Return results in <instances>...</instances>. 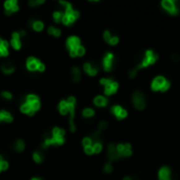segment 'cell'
I'll return each mask as SVG.
<instances>
[{
	"instance_id": "cell-1",
	"label": "cell",
	"mask_w": 180,
	"mask_h": 180,
	"mask_svg": "<svg viewBox=\"0 0 180 180\" xmlns=\"http://www.w3.org/2000/svg\"><path fill=\"white\" fill-rule=\"evenodd\" d=\"M158 56L157 55H155L154 53H153V51H147V53H145V58L143 59V61H142L140 64L138 65V68H136V70L138 71L139 68H145L147 67V65L150 64H153V63H155V61L157 60Z\"/></svg>"
},
{
	"instance_id": "cell-2",
	"label": "cell",
	"mask_w": 180,
	"mask_h": 180,
	"mask_svg": "<svg viewBox=\"0 0 180 180\" xmlns=\"http://www.w3.org/2000/svg\"><path fill=\"white\" fill-rule=\"evenodd\" d=\"M68 107V112L71 113V118H70V123H71V130L74 132L75 131V124H74V117H75V103L76 99L74 97H68L67 100Z\"/></svg>"
},
{
	"instance_id": "cell-3",
	"label": "cell",
	"mask_w": 180,
	"mask_h": 180,
	"mask_svg": "<svg viewBox=\"0 0 180 180\" xmlns=\"http://www.w3.org/2000/svg\"><path fill=\"white\" fill-rule=\"evenodd\" d=\"M133 102L134 105L136 107V108L138 110H143L145 107V102L143 99V96H142L141 93L139 92H135L133 95Z\"/></svg>"
},
{
	"instance_id": "cell-4",
	"label": "cell",
	"mask_w": 180,
	"mask_h": 180,
	"mask_svg": "<svg viewBox=\"0 0 180 180\" xmlns=\"http://www.w3.org/2000/svg\"><path fill=\"white\" fill-rule=\"evenodd\" d=\"M161 5L163 7V9H165L169 13H171L172 15H175L178 13V9L176 7L175 2L171 1V0H163L161 2Z\"/></svg>"
},
{
	"instance_id": "cell-5",
	"label": "cell",
	"mask_w": 180,
	"mask_h": 180,
	"mask_svg": "<svg viewBox=\"0 0 180 180\" xmlns=\"http://www.w3.org/2000/svg\"><path fill=\"white\" fill-rule=\"evenodd\" d=\"M80 46V39L78 37L72 36L67 40V47L68 51H72V50H77V47Z\"/></svg>"
},
{
	"instance_id": "cell-6",
	"label": "cell",
	"mask_w": 180,
	"mask_h": 180,
	"mask_svg": "<svg viewBox=\"0 0 180 180\" xmlns=\"http://www.w3.org/2000/svg\"><path fill=\"white\" fill-rule=\"evenodd\" d=\"M108 155L111 160H116L121 157V155L117 152V147L114 144H110L108 149Z\"/></svg>"
},
{
	"instance_id": "cell-7",
	"label": "cell",
	"mask_w": 180,
	"mask_h": 180,
	"mask_svg": "<svg viewBox=\"0 0 180 180\" xmlns=\"http://www.w3.org/2000/svg\"><path fill=\"white\" fill-rule=\"evenodd\" d=\"M39 62L38 59H36V58L34 57H30L28 60H26V68H29L30 71H36L38 70V65H39Z\"/></svg>"
},
{
	"instance_id": "cell-8",
	"label": "cell",
	"mask_w": 180,
	"mask_h": 180,
	"mask_svg": "<svg viewBox=\"0 0 180 180\" xmlns=\"http://www.w3.org/2000/svg\"><path fill=\"white\" fill-rule=\"evenodd\" d=\"M165 81H166L165 79L163 77H161V76L155 78V80L153 81V83H152V90L153 91H159L161 86L165 83Z\"/></svg>"
},
{
	"instance_id": "cell-9",
	"label": "cell",
	"mask_w": 180,
	"mask_h": 180,
	"mask_svg": "<svg viewBox=\"0 0 180 180\" xmlns=\"http://www.w3.org/2000/svg\"><path fill=\"white\" fill-rule=\"evenodd\" d=\"M112 62H113V54L111 53H108L107 56L103 59V67H104L105 71H111L112 70Z\"/></svg>"
},
{
	"instance_id": "cell-10",
	"label": "cell",
	"mask_w": 180,
	"mask_h": 180,
	"mask_svg": "<svg viewBox=\"0 0 180 180\" xmlns=\"http://www.w3.org/2000/svg\"><path fill=\"white\" fill-rule=\"evenodd\" d=\"M1 121H5V122H12L13 121V116L11 115L9 112L2 110L0 111V122Z\"/></svg>"
},
{
	"instance_id": "cell-11",
	"label": "cell",
	"mask_w": 180,
	"mask_h": 180,
	"mask_svg": "<svg viewBox=\"0 0 180 180\" xmlns=\"http://www.w3.org/2000/svg\"><path fill=\"white\" fill-rule=\"evenodd\" d=\"M83 70L86 71V72L88 73L89 75H91V76H95L97 74V72H98L97 68L92 67L91 63H86V64L83 65Z\"/></svg>"
},
{
	"instance_id": "cell-12",
	"label": "cell",
	"mask_w": 180,
	"mask_h": 180,
	"mask_svg": "<svg viewBox=\"0 0 180 180\" xmlns=\"http://www.w3.org/2000/svg\"><path fill=\"white\" fill-rule=\"evenodd\" d=\"M1 70L4 74H11V73H13L15 71V68H14V65H13L12 63L7 62V63H4V64H2Z\"/></svg>"
},
{
	"instance_id": "cell-13",
	"label": "cell",
	"mask_w": 180,
	"mask_h": 180,
	"mask_svg": "<svg viewBox=\"0 0 180 180\" xmlns=\"http://www.w3.org/2000/svg\"><path fill=\"white\" fill-rule=\"evenodd\" d=\"M59 112L60 114H62V115H65V114L68 113V103L67 101H64V100H62V101H60L59 103Z\"/></svg>"
},
{
	"instance_id": "cell-14",
	"label": "cell",
	"mask_w": 180,
	"mask_h": 180,
	"mask_svg": "<svg viewBox=\"0 0 180 180\" xmlns=\"http://www.w3.org/2000/svg\"><path fill=\"white\" fill-rule=\"evenodd\" d=\"M94 103L96 105H98V107H104V105L108 103V100L102 96H97L94 99Z\"/></svg>"
},
{
	"instance_id": "cell-15",
	"label": "cell",
	"mask_w": 180,
	"mask_h": 180,
	"mask_svg": "<svg viewBox=\"0 0 180 180\" xmlns=\"http://www.w3.org/2000/svg\"><path fill=\"white\" fill-rule=\"evenodd\" d=\"M169 176H170V170H169V168L165 166V168L160 169V171H159V179L160 180L169 178Z\"/></svg>"
},
{
	"instance_id": "cell-16",
	"label": "cell",
	"mask_w": 180,
	"mask_h": 180,
	"mask_svg": "<svg viewBox=\"0 0 180 180\" xmlns=\"http://www.w3.org/2000/svg\"><path fill=\"white\" fill-rule=\"evenodd\" d=\"M72 73H73L74 81H75V82H78L79 79H80V71H79V68H73Z\"/></svg>"
},
{
	"instance_id": "cell-17",
	"label": "cell",
	"mask_w": 180,
	"mask_h": 180,
	"mask_svg": "<svg viewBox=\"0 0 180 180\" xmlns=\"http://www.w3.org/2000/svg\"><path fill=\"white\" fill-rule=\"evenodd\" d=\"M15 147H16V150H17L18 152H22V151L24 150V142H23L21 139L17 140L16 143H15Z\"/></svg>"
},
{
	"instance_id": "cell-18",
	"label": "cell",
	"mask_w": 180,
	"mask_h": 180,
	"mask_svg": "<svg viewBox=\"0 0 180 180\" xmlns=\"http://www.w3.org/2000/svg\"><path fill=\"white\" fill-rule=\"evenodd\" d=\"M36 101H39V97L36 96V95H28V97H26V102L30 103V104H32V103L36 102Z\"/></svg>"
},
{
	"instance_id": "cell-19",
	"label": "cell",
	"mask_w": 180,
	"mask_h": 180,
	"mask_svg": "<svg viewBox=\"0 0 180 180\" xmlns=\"http://www.w3.org/2000/svg\"><path fill=\"white\" fill-rule=\"evenodd\" d=\"M20 110H21V112H22V113H26V114H29V112H30V111L32 110V107H31L30 103L25 102V103H23V104H21Z\"/></svg>"
},
{
	"instance_id": "cell-20",
	"label": "cell",
	"mask_w": 180,
	"mask_h": 180,
	"mask_svg": "<svg viewBox=\"0 0 180 180\" xmlns=\"http://www.w3.org/2000/svg\"><path fill=\"white\" fill-rule=\"evenodd\" d=\"M33 29L37 32L42 31V29H43V22H41V21H35V22H33Z\"/></svg>"
},
{
	"instance_id": "cell-21",
	"label": "cell",
	"mask_w": 180,
	"mask_h": 180,
	"mask_svg": "<svg viewBox=\"0 0 180 180\" xmlns=\"http://www.w3.org/2000/svg\"><path fill=\"white\" fill-rule=\"evenodd\" d=\"M11 44H12V46L14 47L15 50H19L20 47H21L20 39H12V41H11Z\"/></svg>"
},
{
	"instance_id": "cell-22",
	"label": "cell",
	"mask_w": 180,
	"mask_h": 180,
	"mask_svg": "<svg viewBox=\"0 0 180 180\" xmlns=\"http://www.w3.org/2000/svg\"><path fill=\"white\" fill-rule=\"evenodd\" d=\"M53 17H54V20L56 21V22H60V21L62 20V13L59 12V11H57V12H55L54 14H53Z\"/></svg>"
},
{
	"instance_id": "cell-23",
	"label": "cell",
	"mask_w": 180,
	"mask_h": 180,
	"mask_svg": "<svg viewBox=\"0 0 180 180\" xmlns=\"http://www.w3.org/2000/svg\"><path fill=\"white\" fill-rule=\"evenodd\" d=\"M132 154V151H131V144L126 143L124 145V151L122 153V156H130Z\"/></svg>"
},
{
	"instance_id": "cell-24",
	"label": "cell",
	"mask_w": 180,
	"mask_h": 180,
	"mask_svg": "<svg viewBox=\"0 0 180 180\" xmlns=\"http://www.w3.org/2000/svg\"><path fill=\"white\" fill-rule=\"evenodd\" d=\"M33 158H34V160H35L37 163H40L41 161H42V159H43V158H42V155L39 152H35V153H34V154H33Z\"/></svg>"
},
{
	"instance_id": "cell-25",
	"label": "cell",
	"mask_w": 180,
	"mask_h": 180,
	"mask_svg": "<svg viewBox=\"0 0 180 180\" xmlns=\"http://www.w3.org/2000/svg\"><path fill=\"white\" fill-rule=\"evenodd\" d=\"M82 114L84 117H92V116H94V110H92V108H86V110H83Z\"/></svg>"
},
{
	"instance_id": "cell-26",
	"label": "cell",
	"mask_w": 180,
	"mask_h": 180,
	"mask_svg": "<svg viewBox=\"0 0 180 180\" xmlns=\"http://www.w3.org/2000/svg\"><path fill=\"white\" fill-rule=\"evenodd\" d=\"M93 149H94V153H100L102 150V145L100 142H95V144L93 145Z\"/></svg>"
},
{
	"instance_id": "cell-27",
	"label": "cell",
	"mask_w": 180,
	"mask_h": 180,
	"mask_svg": "<svg viewBox=\"0 0 180 180\" xmlns=\"http://www.w3.org/2000/svg\"><path fill=\"white\" fill-rule=\"evenodd\" d=\"M122 110H123V108H121V107H119V105H115V107H113V108H112V112L118 117L119 114L121 113V111H122Z\"/></svg>"
},
{
	"instance_id": "cell-28",
	"label": "cell",
	"mask_w": 180,
	"mask_h": 180,
	"mask_svg": "<svg viewBox=\"0 0 180 180\" xmlns=\"http://www.w3.org/2000/svg\"><path fill=\"white\" fill-rule=\"evenodd\" d=\"M113 82V79L112 78H110V79H105V78H102L101 80H100V83L103 84L104 86H110L111 83Z\"/></svg>"
},
{
	"instance_id": "cell-29",
	"label": "cell",
	"mask_w": 180,
	"mask_h": 180,
	"mask_svg": "<svg viewBox=\"0 0 180 180\" xmlns=\"http://www.w3.org/2000/svg\"><path fill=\"white\" fill-rule=\"evenodd\" d=\"M91 143H92V139H91V138H89V137H86V138H84V139L82 140V144H83V147H91Z\"/></svg>"
},
{
	"instance_id": "cell-30",
	"label": "cell",
	"mask_w": 180,
	"mask_h": 180,
	"mask_svg": "<svg viewBox=\"0 0 180 180\" xmlns=\"http://www.w3.org/2000/svg\"><path fill=\"white\" fill-rule=\"evenodd\" d=\"M76 53H77V56H83L84 53H86V50H84L83 46H79L77 47V50H76Z\"/></svg>"
},
{
	"instance_id": "cell-31",
	"label": "cell",
	"mask_w": 180,
	"mask_h": 180,
	"mask_svg": "<svg viewBox=\"0 0 180 180\" xmlns=\"http://www.w3.org/2000/svg\"><path fill=\"white\" fill-rule=\"evenodd\" d=\"M9 55V51H7V49H5L3 46H0V57L2 56H7Z\"/></svg>"
},
{
	"instance_id": "cell-32",
	"label": "cell",
	"mask_w": 180,
	"mask_h": 180,
	"mask_svg": "<svg viewBox=\"0 0 180 180\" xmlns=\"http://www.w3.org/2000/svg\"><path fill=\"white\" fill-rule=\"evenodd\" d=\"M0 169H1L2 171H5L9 169V163L7 162V161H1L0 162Z\"/></svg>"
},
{
	"instance_id": "cell-33",
	"label": "cell",
	"mask_w": 180,
	"mask_h": 180,
	"mask_svg": "<svg viewBox=\"0 0 180 180\" xmlns=\"http://www.w3.org/2000/svg\"><path fill=\"white\" fill-rule=\"evenodd\" d=\"M12 7H13V2L12 1L7 0V1L4 2V9H5V11H7V10H12Z\"/></svg>"
},
{
	"instance_id": "cell-34",
	"label": "cell",
	"mask_w": 180,
	"mask_h": 180,
	"mask_svg": "<svg viewBox=\"0 0 180 180\" xmlns=\"http://www.w3.org/2000/svg\"><path fill=\"white\" fill-rule=\"evenodd\" d=\"M31 107H32V108H33V110L36 112V111H38V110H39V108H40V102H39V101H36V102L32 103Z\"/></svg>"
},
{
	"instance_id": "cell-35",
	"label": "cell",
	"mask_w": 180,
	"mask_h": 180,
	"mask_svg": "<svg viewBox=\"0 0 180 180\" xmlns=\"http://www.w3.org/2000/svg\"><path fill=\"white\" fill-rule=\"evenodd\" d=\"M104 40L107 41V42H108L110 43V41H111V39H112V37H111V34H110V32L108 31H105L104 32Z\"/></svg>"
},
{
	"instance_id": "cell-36",
	"label": "cell",
	"mask_w": 180,
	"mask_h": 180,
	"mask_svg": "<svg viewBox=\"0 0 180 180\" xmlns=\"http://www.w3.org/2000/svg\"><path fill=\"white\" fill-rule=\"evenodd\" d=\"M84 152H86L88 155H92L93 153H94V149H93L92 145L91 147H84Z\"/></svg>"
},
{
	"instance_id": "cell-37",
	"label": "cell",
	"mask_w": 180,
	"mask_h": 180,
	"mask_svg": "<svg viewBox=\"0 0 180 180\" xmlns=\"http://www.w3.org/2000/svg\"><path fill=\"white\" fill-rule=\"evenodd\" d=\"M43 0H37V1H30L29 2V4L31 5V7H35V5H38V4H41V3H43Z\"/></svg>"
},
{
	"instance_id": "cell-38",
	"label": "cell",
	"mask_w": 180,
	"mask_h": 180,
	"mask_svg": "<svg viewBox=\"0 0 180 180\" xmlns=\"http://www.w3.org/2000/svg\"><path fill=\"white\" fill-rule=\"evenodd\" d=\"M1 95H2V97H4L5 99H12V94H11L10 92H2L1 93Z\"/></svg>"
},
{
	"instance_id": "cell-39",
	"label": "cell",
	"mask_w": 180,
	"mask_h": 180,
	"mask_svg": "<svg viewBox=\"0 0 180 180\" xmlns=\"http://www.w3.org/2000/svg\"><path fill=\"white\" fill-rule=\"evenodd\" d=\"M170 82H169V81H165V83L163 84L162 86H161L160 88V91H162V92H165V91H166V90H168L169 88H170Z\"/></svg>"
},
{
	"instance_id": "cell-40",
	"label": "cell",
	"mask_w": 180,
	"mask_h": 180,
	"mask_svg": "<svg viewBox=\"0 0 180 180\" xmlns=\"http://www.w3.org/2000/svg\"><path fill=\"white\" fill-rule=\"evenodd\" d=\"M123 151H124V145H123V144H118V145H117V152H118L121 156H122Z\"/></svg>"
},
{
	"instance_id": "cell-41",
	"label": "cell",
	"mask_w": 180,
	"mask_h": 180,
	"mask_svg": "<svg viewBox=\"0 0 180 180\" xmlns=\"http://www.w3.org/2000/svg\"><path fill=\"white\" fill-rule=\"evenodd\" d=\"M104 93H105V94H107V95H111V94H113V90H112V88H111V84H110V86H105Z\"/></svg>"
},
{
	"instance_id": "cell-42",
	"label": "cell",
	"mask_w": 180,
	"mask_h": 180,
	"mask_svg": "<svg viewBox=\"0 0 180 180\" xmlns=\"http://www.w3.org/2000/svg\"><path fill=\"white\" fill-rule=\"evenodd\" d=\"M126 116H128V113H126V111L125 110H122L121 111V113L119 114V116H118V119H121V118H125Z\"/></svg>"
},
{
	"instance_id": "cell-43",
	"label": "cell",
	"mask_w": 180,
	"mask_h": 180,
	"mask_svg": "<svg viewBox=\"0 0 180 180\" xmlns=\"http://www.w3.org/2000/svg\"><path fill=\"white\" fill-rule=\"evenodd\" d=\"M118 37H112V39H111V41H110V44H112V46H114V44H117V42H118Z\"/></svg>"
},
{
	"instance_id": "cell-44",
	"label": "cell",
	"mask_w": 180,
	"mask_h": 180,
	"mask_svg": "<svg viewBox=\"0 0 180 180\" xmlns=\"http://www.w3.org/2000/svg\"><path fill=\"white\" fill-rule=\"evenodd\" d=\"M55 30H56V29H55L54 26H50V28L47 29V33H49L50 35H54V33H55Z\"/></svg>"
},
{
	"instance_id": "cell-45",
	"label": "cell",
	"mask_w": 180,
	"mask_h": 180,
	"mask_svg": "<svg viewBox=\"0 0 180 180\" xmlns=\"http://www.w3.org/2000/svg\"><path fill=\"white\" fill-rule=\"evenodd\" d=\"M46 70V65L43 64V63H39V65H38V71L39 72H43V71Z\"/></svg>"
},
{
	"instance_id": "cell-46",
	"label": "cell",
	"mask_w": 180,
	"mask_h": 180,
	"mask_svg": "<svg viewBox=\"0 0 180 180\" xmlns=\"http://www.w3.org/2000/svg\"><path fill=\"white\" fill-rule=\"evenodd\" d=\"M112 169H113V168H112V165H111L110 163H108V165L104 166V171H105V172H108V173L112 172Z\"/></svg>"
},
{
	"instance_id": "cell-47",
	"label": "cell",
	"mask_w": 180,
	"mask_h": 180,
	"mask_svg": "<svg viewBox=\"0 0 180 180\" xmlns=\"http://www.w3.org/2000/svg\"><path fill=\"white\" fill-rule=\"evenodd\" d=\"M107 125H108V123L104 122V121H102V122H100V124H99V130L107 129Z\"/></svg>"
},
{
	"instance_id": "cell-48",
	"label": "cell",
	"mask_w": 180,
	"mask_h": 180,
	"mask_svg": "<svg viewBox=\"0 0 180 180\" xmlns=\"http://www.w3.org/2000/svg\"><path fill=\"white\" fill-rule=\"evenodd\" d=\"M12 39H20V34L19 33H14L13 34V38Z\"/></svg>"
},
{
	"instance_id": "cell-49",
	"label": "cell",
	"mask_w": 180,
	"mask_h": 180,
	"mask_svg": "<svg viewBox=\"0 0 180 180\" xmlns=\"http://www.w3.org/2000/svg\"><path fill=\"white\" fill-rule=\"evenodd\" d=\"M70 55L72 57H76L77 56V53H76V50H72V51H70Z\"/></svg>"
},
{
	"instance_id": "cell-50",
	"label": "cell",
	"mask_w": 180,
	"mask_h": 180,
	"mask_svg": "<svg viewBox=\"0 0 180 180\" xmlns=\"http://www.w3.org/2000/svg\"><path fill=\"white\" fill-rule=\"evenodd\" d=\"M72 15L76 18V19H77V18L79 17V13L77 12V11H74V12L72 13Z\"/></svg>"
},
{
	"instance_id": "cell-51",
	"label": "cell",
	"mask_w": 180,
	"mask_h": 180,
	"mask_svg": "<svg viewBox=\"0 0 180 180\" xmlns=\"http://www.w3.org/2000/svg\"><path fill=\"white\" fill-rule=\"evenodd\" d=\"M12 13H13L12 10H7V11H5V14H7V16H10L11 14H12Z\"/></svg>"
},
{
	"instance_id": "cell-52",
	"label": "cell",
	"mask_w": 180,
	"mask_h": 180,
	"mask_svg": "<svg viewBox=\"0 0 180 180\" xmlns=\"http://www.w3.org/2000/svg\"><path fill=\"white\" fill-rule=\"evenodd\" d=\"M29 115H30V116H34V115H35V111H34L33 108H32L30 112H29Z\"/></svg>"
},
{
	"instance_id": "cell-53",
	"label": "cell",
	"mask_w": 180,
	"mask_h": 180,
	"mask_svg": "<svg viewBox=\"0 0 180 180\" xmlns=\"http://www.w3.org/2000/svg\"><path fill=\"white\" fill-rule=\"evenodd\" d=\"M173 58H174V60H175V61H178V60H179V57L177 56V55H173Z\"/></svg>"
},
{
	"instance_id": "cell-54",
	"label": "cell",
	"mask_w": 180,
	"mask_h": 180,
	"mask_svg": "<svg viewBox=\"0 0 180 180\" xmlns=\"http://www.w3.org/2000/svg\"><path fill=\"white\" fill-rule=\"evenodd\" d=\"M25 35V32L24 31H21L20 32V36H24Z\"/></svg>"
},
{
	"instance_id": "cell-55",
	"label": "cell",
	"mask_w": 180,
	"mask_h": 180,
	"mask_svg": "<svg viewBox=\"0 0 180 180\" xmlns=\"http://www.w3.org/2000/svg\"><path fill=\"white\" fill-rule=\"evenodd\" d=\"M123 180H131V178H130V177H125V178H124Z\"/></svg>"
},
{
	"instance_id": "cell-56",
	"label": "cell",
	"mask_w": 180,
	"mask_h": 180,
	"mask_svg": "<svg viewBox=\"0 0 180 180\" xmlns=\"http://www.w3.org/2000/svg\"><path fill=\"white\" fill-rule=\"evenodd\" d=\"M32 180H41V179H40V178H33Z\"/></svg>"
},
{
	"instance_id": "cell-57",
	"label": "cell",
	"mask_w": 180,
	"mask_h": 180,
	"mask_svg": "<svg viewBox=\"0 0 180 180\" xmlns=\"http://www.w3.org/2000/svg\"><path fill=\"white\" fill-rule=\"evenodd\" d=\"M1 161H3V160H2V156L0 155V162H1Z\"/></svg>"
},
{
	"instance_id": "cell-58",
	"label": "cell",
	"mask_w": 180,
	"mask_h": 180,
	"mask_svg": "<svg viewBox=\"0 0 180 180\" xmlns=\"http://www.w3.org/2000/svg\"><path fill=\"white\" fill-rule=\"evenodd\" d=\"M161 180H170V179H169V178H166V179H161Z\"/></svg>"
},
{
	"instance_id": "cell-59",
	"label": "cell",
	"mask_w": 180,
	"mask_h": 180,
	"mask_svg": "<svg viewBox=\"0 0 180 180\" xmlns=\"http://www.w3.org/2000/svg\"><path fill=\"white\" fill-rule=\"evenodd\" d=\"M1 171H2V170H1V169H0V172H1Z\"/></svg>"
}]
</instances>
